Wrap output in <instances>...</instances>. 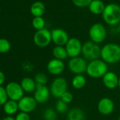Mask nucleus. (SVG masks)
I'll use <instances>...</instances> for the list:
<instances>
[{
    "mask_svg": "<svg viewBox=\"0 0 120 120\" xmlns=\"http://www.w3.org/2000/svg\"><path fill=\"white\" fill-rule=\"evenodd\" d=\"M102 60L107 64H116L120 61V45L115 43H107L101 49Z\"/></svg>",
    "mask_w": 120,
    "mask_h": 120,
    "instance_id": "1",
    "label": "nucleus"
},
{
    "mask_svg": "<svg viewBox=\"0 0 120 120\" xmlns=\"http://www.w3.org/2000/svg\"><path fill=\"white\" fill-rule=\"evenodd\" d=\"M108 71V66L103 60L98 59L88 63L86 74L93 79L102 78Z\"/></svg>",
    "mask_w": 120,
    "mask_h": 120,
    "instance_id": "2",
    "label": "nucleus"
},
{
    "mask_svg": "<svg viewBox=\"0 0 120 120\" xmlns=\"http://www.w3.org/2000/svg\"><path fill=\"white\" fill-rule=\"evenodd\" d=\"M105 22L109 26H115L120 23V6L111 3L105 7L102 12Z\"/></svg>",
    "mask_w": 120,
    "mask_h": 120,
    "instance_id": "3",
    "label": "nucleus"
},
{
    "mask_svg": "<svg viewBox=\"0 0 120 120\" xmlns=\"http://www.w3.org/2000/svg\"><path fill=\"white\" fill-rule=\"evenodd\" d=\"M101 49L98 44L90 40L83 44L81 54L86 60H89L90 62L100 58Z\"/></svg>",
    "mask_w": 120,
    "mask_h": 120,
    "instance_id": "4",
    "label": "nucleus"
},
{
    "mask_svg": "<svg viewBox=\"0 0 120 120\" xmlns=\"http://www.w3.org/2000/svg\"><path fill=\"white\" fill-rule=\"evenodd\" d=\"M51 95L57 99H60L62 95L68 91V83L64 77H56L52 82L49 87Z\"/></svg>",
    "mask_w": 120,
    "mask_h": 120,
    "instance_id": "5",
    "label": "nucleus"
},
{
    "mask_svg": "<svg viewBox=\"0 0 120 120\" xmlns=\"http://www.w3.org/2000/svg\"><path fill=\"white\" fill-rule=\"evenodd\" d=\"M88 63L83 57L77 56L71 58L68 63L69 71L75 75H81L86 73Z\"/></svg>",
    "mask_w": 120,
    "mask_h": 120,
    "instance_id": "6",
    "label": "nucleus"
},
{
    "mask_svg": "<svg viewBox=\"0 0 120 120\" xmlns=\"http://www.w3.org/2000/svg\"><path fill=\"white\" fill-rule=\"evenodd\" d=\"M107 36V30L105 26L100 23L93 24L89 30L90 40L95 43L100 44L105 41Z\"/></svg>",
    "mask_w": 120,
    "mask_h": 120,
    "instance_id": "7",
    "label": "nucleus"
},
{
    "mask_svg": "<svg viewBox=\"0 0 120 120\" xmlns=\"http://www.w3.org/2000/svg\"><path fill=\"white\" fill-rule=\"evenodd\" d=\"M33 41L36 46L39 47H46L52 42L51 31L47 28L37 30L33 37Z\"/></svg>",
    "mask_w": 120,
    "mask_h": 120,
    "instance_id": "8",
    "label": "nucleus"
},
{
    "mask_svg": "<svg viewBox=\"0 0 120 120\" xmlns=\"http://www.w3.org/2000/svg\"><path fill=\"white\" fill-rule=\"evenodd\" d=\"M9 100L19 102L24 96V90L20 83L14 81L9 82L5 87Z\"/></svg>",
    "mask_w": 120,
    "mask_h": 120,
    "instance_id": "9",
    "label": "nucleus"
},
{
    "mask_svg": "<svg viewBox=\"0 0 120 120\" xmlns=\"http://www.w3.org/2000/svg\"><path fill=\"white\" fill-rule=\"evenodd\" d=\"M82 46L83 44L78 38H69V41L65 45V48L67 52L68 56L70 57V59L79 56V55L81 54L82 52Z\"/></svg>",
    "mask_w": 120,
    "mask_h": 120,
    "instance_id": "10",
    "label": "nucleus"
},
{
    "mask_svg": "<svg viewBox=\"0 0 120 120\" xmlns=\"http://www.w3.org/2000/svg\"><path fill=\"white\" fill-rule=\"evenodd\" d=\"M52 41L56 45V46L66 45L69 40L68 33L63 29L54 28L51 30Z\"/></svg>",
    "mask_w": 120,
    "mask_h": 120,
    "instance_id": "11",
    "label": "nucleus"
},
{
    "mask_svg": "<svg viewBox=\"0 0 120 120\" xmlns=\"http://www.w3.org/2000/svg\"><path fill=\"white\" fill-rule=\"evenodd\" d=\"M97 107L98 112L102 115L108 116L114 110V103L111 98L105 97L98 101Z\"/></svg>",
    "mask_w": 120,
    "mask_h": 120,
    "instance_id": "12",
    "label": "nucleus"
},
{
    "mask_svg": "<svg viewBox=\"0 0 120 120\" xmlns=\"http://www.w3.org/2000/svg\"><path fill=\"white\" fill-rule=\"evenodd\" d=\"M47 71L53 76H59L65 70V64L63 61L56 59H52L47 64Z\"/></svg>",
    "mask_w": 120,
    "mask_h": 120,
    "instance_id": "13",
    "label": "nucleus"
},
{
    "mask_svg": "<svg viewBox=\"0 0 120 120\" xmlns=\"http://www.w3.org/2000/svg\"><path fill=\"white\" fill-rule=\"evenodd\" d=\"M19 108L21 112L30 113L35 109L38 102L35 100L34 97L23 96L19 102Z\"/></svg>",
    "mask_w": 120,
    "mask_h": 120,
    "instance_id": "14",
    "label": "nucleus"
},
{
    "mask_svg": "<svg viewBox=\"0 0 120 120\" xmlns=\"http://www.w3.org/2000/svg\"><path fill=\"white\" fill-rule=\"evenodd\" d=\"M50 95V90L47 86L42 85H37L33 97L38 103L44 104L49 100Z\"/></svg>",
    "mask_w": 120,
    "mask_h": 120,
    "instance_id": "15",
    "label": "nucleus"
},
{
    "mask_svg": "<svg viewBox=\"0 0 120 120\" xmlns=\"http://www.w3.org/2000/svg\"><path fill=\"white\" fill-rule=\"evenodd\" d=\"M119 77L113 71H107L102 78L103 85L108 89L112 90L118 87Z\"/></svg>",
    "mask_w": 120,
    "mask_h": 120,
    "instance_id": "16",
    "label": "nucleus"
},
{
    "mask_svg": "<svg viewBox=\"0 0 120 120\" xmlns=\"http://www.w3.org/2000/svg\"><path fill=\"white\" fill-rule=\"evenodd\" d=\"M20 84L23 90H24V92L28 93H34L37 87V83H35V80L30 77L23 78L21 80Z\"/></svg>",
    "mask_w": 120,
    "mask_h": 120,
    "instance_id": "17",
    "label": "nucleus"
},
{
    "mask_svg": "<svg viewBox=\"0 0 120 120\" xmlns=\"http://www.w3.org/2000/svg\"><path fill=\"white\" fill-rule=\"evenodd\" d=\"M85 115L83 110L80 108H72L67 112V120H84Z\"/></svg>",
    "mask_w": 120,
    "mask_h": 120,
    "instance_id": "18",
    "label": "nucleus"
},
{
    "mask_svg": "<svg viewBox=\"0 0 120 120\" xmlns=\"http://www.w3.org/2000/svg\"><path fill=\"white\" fill-rule=\"evenodd\" d=\"M4 112L8 115V116H12L13 114H16L18 110L19 109V104L18 102L9 100L4 105Z\"/></svg>",
    "mask_w": 120,
    "mask_h": 120,
    "instance_id": "19",
    "label": "nucleus"
},
{
    "mask_svg": "<svg viewBox=\"0 0 120 120\" xmlns=\"http://www.w3.org/2000/svg\"><path fill=\"white\" fill-rule=\"evenodd\" d=\"M89 10L93 14H100L105 10V6L101 0H93L90 4Z\"/></svg>",
    "mask_w": 120,
    "mask_h": 120,
    "instance_id": "20",
    "label": "nucleus"
},
{
    "mask_svg": "<svg viewBox=\"0 0 120 120\" xmlns=\"http://www.w3.org/2000/svg\"><path fill=\"white\" fill-rule=\"evenodd\" d=\"M52 55L54 59L64 61L68 56L66 48L63 46H55L52 49Z\"/></svg>",
    "mask_w": 120,
    "mask_h": 120,
    "instance_id": "21",
    "label": "nucleus"
},
{
    "mask_svg": "<svg viewBox=\"0 0 120 120\" xmlns=\"http://www.w3.org/2000/svg\"><path fill=\"white\" fill-rule=\"evenodd\" d=\"M45 11V7L41 2H36L33 4L30 8V12L35 17H42Z\"/></svg>",
    "mask_w": 120,
    "mask_h": 120,
    "instance_id": "22",
    "label": "nucleus"
},
{
    "mask_svg": "<svg viewBox=\"0 0 120 120\" xmlns=\"http://www.w3.org/2000/svg\"><path fill=\"white\" fill-rule=\"evenodd\" d=\"M86 82V78L83 75H75L71 80V86L74 88L80 90L85 87Z\"/></svg>",
    "mask_w": 120,
    "mask_h": 120,
    "instance_id": "23",
    "label": "nucleus"
},
{
    "mask_svg": "<svg viewBox=\"0 0 120 120\" xmlns=\"http://www.w3.org/2000/svg\"><path fill=\"white\" fill-rule=\"evenodd\" d=\"M57 117V112L52 108H47L43 112L45 120H56Z\"/></svg>",
    "mask_w": 120,
    "mask_h": 120,
    "instance_id": "24",
    "label": "nucleus"
},
{
    "mask_svg": "<svg viewBox=\"0 0 120 120\" xmlns=\"http://www.w3.org/2000/svg\"><path fill=\"white\" fill-rule=\"evenodd\" d=\"M55 110L59 113H66L68 110V104L61 99H59L55 104Z\"/></svg>",
    "mask_w": 120,
    "mask_h": 120,
    "instance_id": "25",
    "label": "nucleus"
},
{
    "mask_svg": "<svg viewBox=\"0 0 120 120\" xmlns=\"http://www.w3.org/2000/svg\"><path fill=\"white\" fill-rule=\"evenodd\" d=\"M32 24L35 29H36L37 30H40L45 28V21L42 17H35L32 21Z\"/></svg>",
    "mask_w": 120,
    "mask_h": 120,
    "instance_id": "26",
    "label": "nucleus"
},
{
    "mask_svg": "<svg viewBox=\"0 0 120 120\" xmlns=\"http://www.w3.org/2000/svg\"><path fill=\"white\" fill-rule=\"evenodd\" d=\"M11 49V43L4 38H0V53L4 54L9 52Z\"/></svg>",
    "mask_w": 120,
    "mask_h": 120,
    "instance_id": "27",
    "label": "nucleus"
},
{
    "mask_svg": "<svg viewBox=\"0 0 120 120\" xmlns=\"http://www.w3.org/2000/svg\"><path fill=\"white\" fill-rule=\"evenodd\" d=\"M34 80L35 83H37V85H42V86H45L48 81L47 76L44 73H42V72L38 73L35 76Z\"/></svg>",
    "mask_w": 120,
    "mask_h": 120,
    "instance_id": "28",
    "label": "nucleus"
},
{
    "mask_svg": "<svg viewBox=\"0 0 120 120\" xmlns=\"http://www.w3.org/2000/svg\"><path fill=\"white\" fill-rule=\"evenodd\" d=\"M8 95L6 88L3 86H0V106H2L9 100Z\"/></svg>",
    "mask_w": 120,
    "mask_h": 120,
    "instance_id": "29",
    "label": "nucleus"
},
{
    "mask_svg": "<svg viewBox=\"0 0 120 120\" xmlns=\"http://www.w3.org/2000/svg\"><path fill=\"white\" fill-rule=\"evenodd\" d=\"M93 0H72L74 5L79 7H86L90 5Z\"/></svg>",
    "mask_w": 120,
    "mask_h": 120,
    "instance_id": "30",
    "label": "nucleus"
},
{
    "mask_svg": "<svg viewBox=\"0 0 120 120\" xmlns=\"http://www.w3.org/2000/svg\"><path fill=\"white\" fill-rule=\"evenodd\" d=\"M60 99H61L62 100H63L67 104H69V103H71L73 101L74 95H73V94L71 92L67 91L66 93H64L62 95V96L61 97V98H60Z\"/></svg>",
    "mask_w": 120,
    "mask_h": 120,
    "instance_id": "31",
    "label": "nucleus"
},
{
    "mask_svg": "<svg viewBox=\"0 0 120 120\" xmlns=\"http://www.w3.org/2000/svg\"><path fill=\"white\" fill-rule=\"evenodd\" d=\"M15 120H30V116L28 113L21 112L15 117Z\"/></svg>",
    "mask_w": 120,
    "mask_h": 120,
    "instance_id": "32",
    "label": "nucleus"
},
{
    "mask_svg": "<svg viewBox=\"0 0 120 120\" xmlns=\"http://www.w3.org/2000/svg\"><path fill=\"white\" fill-rule=\"evenodd\" d=\"M4 81H5L4 74L2 71H0V86H2V85L4 84Z\"/></svg>",
    "mask_w": 120,
    "mask_h": 120,
    "instance_id": "33",
    "label": "nucleus"
},
{
    "mask_svg": "<svg viewBox=\"0 0 120 120\" xmlns=\"http://www.w3.org/2000/svg\"><path fill=\"white\" fill-rule=\"evenodd\" d=\"M2 120H15V118L12 116H7L4 118H3Z\"/></svg>",
    "mask_w": 120,
    "mask_h": 120,
    "instance_id": "34",
    "label": "nucleus"
},
{
    "mask_svg": "<svg viewBox=\"0 0 120 120\" xmlns=\"http://www.w3.org/2000/svg\"><path fill=\"white\" fill-rule=\"evenodd\" d=\"M118 87L120 88V77H119V84H118Z\"/></svg>",
    "mask_w": 120,
    "mask_h": 120,
    "instance_id": "35",
    "label": "nucleus"
},
{
    "mask_svg": "<svg viewBox=\"0 0 120 120\" xmlns=\"http://www.w3.org/2000/svg\"><path fill=\"white\" fill-rule=\"evenodd\" d=\"M119 31H120V23H119Z\"/></svg>",
    "mask_w": 120,
    "mask_h": 120,
    "instance_id": "36",
    "label": "nucleus"
},
{
    "mask_svg": "<svg viewBox=\"0 0 120 120\" xmlns=\"http://www.w3.org/2000/svg\"><path fill=\"white\" fill-rule=\"evenodd\" d=\"M118 120H120V115H119V118H118Z\"/></svg>",
    "mask_w": 120,
    "mask_h": 120,
    "instance_id": "37",
    "label": "nucleus"
}]
</instances>
